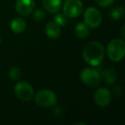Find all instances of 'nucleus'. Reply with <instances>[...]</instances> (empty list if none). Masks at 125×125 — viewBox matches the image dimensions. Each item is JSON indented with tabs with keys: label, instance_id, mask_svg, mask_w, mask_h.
Segmentation results:
<instances>
[{
	"label": "nucleus",
	"instance_id": "f257e3e1",
	"mask_svg": "<svg viewBox=\"0 0 125 125\" xmlns=\"http://www.w3.org/2000/svg\"><path fill=\"white\" fill-rule=\"evenodd\" d=\"M104 56L103 45L99 41H92L83 49L82 57L87 63L93 67L99 66L102 62Z\"/></svg>",
	"mask_w": 125,
	"mask_h": 125
},
{
	"label": "nucleus",
	"instance_id": "f03ea898",
	"mask_svg": "<svg viewBox=\"0 0 125 125\" xmlns=\"http://www.w3.org/2000/svg\"><path fill=\"white\" fill-rule=\"evenodd\" d=\"M107 56L113 62H119L125 55V42L121 39H114L108 43Z\"/></svg>",
	"mask_w": 125,
	"mask_h": 125
},
{
	"label": "nucleus",
	"instance_id": "7ed1b4c3",
	"mask_svg": "<svg viewBox=\"0 0 125 125\" xmlns=\"http://www.w3.org/2000/svg\"><path fill=\"white\" fill-rule=\"evenodd\" d=\"M34 100L38 105L41 107H53L57 104V99L56 94L49 89L39 91L34 97Z\"/></svg>",
	"mask_w": 125,
	"mask_h": 125
},
{
	"label": "nucleus",
	"instance_id": "20e7f679",
	"mask_svg": "<svg viewBox=\"0 0 125 125\" xmlns=\"http://www.w3.org/2000/svg\"><path fill=\"white\" fill-rule=\"evenodd\" d=\"M84 23L89 29H95L102 22V16L97 8L88 7L84 11Z\"/></svg>",
	"mask_w": 125,
	"mask_h": 125
},
{
	"label": "nucleus",
	"instance_id": "39448f33",
	"mask_svg": "<svg viewBox=\"0 0 125 125\" xmlns=\"http://www.w3.org/2000/svg\"><path fill=\"white\" fill-rule=\"evenodd\" d=\"M62 9L68 18H76L83 11V4L81 0H65L62 4Z\"/></svg>",
	"mask_w": 125,
	"mask_h": 125
},
{
	"label": "nucleus",
	"instance_id": "423d86ee",
	"mask_svg": "<svg viewBox=\"0 0 125 125\" xmlns=\"http://www.w3.org/2000/svg\"><path fill=\"white\" fill-rule=\"evenodd\" d=\"M81 80L89 87H97L100 83V74L98 70L91 68H86L81 72Z\"/></svg>",
	"mask_w": 125,
	"mask_h": 125
},
{
	"label": "nucleus",
	"instance_id": "0eeeda50",
	"mask_svg": "<svg viewBox=\"0 0 125 125\" xmlns=\"http://www.w3.org/2000/svg\"><path fill=\"white\" fill-rule=\"evenodd\" d=\"M14 92L16 97L22 101H29L33 97V89L27 82H20L14 87Z\"/></svg>",
	"mask_w": 125,
	"mask_h": 125
},
{
	"label": "nucleus",
	"instance_id": "6e6552de",
	"mask_svg": "<svg viewBox=\"0 0 125 125\" xmlns=\"http://www.w3.org/2000/svg\"><path fill=\"white\" fill-rule=\"evenodd\" d=\"M111 100V93L106 87H99L94 94V101L96 104L100 107H106Z\"/></svg>",
	"mask_w": 125,
	"mask_h": 125
},
{
	"label": "nucleus",
	"instance_id": "1a4fd4ad",
	"mask_svg": "<svg viewBox=\"0 0 125 125\" xmlns=\"http://www.w3.org/2000/svg\"><path fill=\"white\" fill-rule=\"evenodd\" d=\"M35 3L33 0H17L16 4V10L20 16H28L33 11Z\"/></svg>",
	"mask_w": 125,
	"mask_h": 125
},
{
	"label": "nucleus",
	"instance_id": "9d476101",
	"mask_svg": "<svg viewBox=\"0 0 125 125\" xmlns=\"http://www.w3.org/2000/svg\"><path fill=\"white\" fill-rule=\"evenodd\" d=\"M42 4L49 13L56 14L62 9V0H42Z\"/></svg>",
	"mask_w": 125,
	"mask_h": 125
},
{
	"label": "nucleus",
	"instance_id": "9b49d317",
	"mask_svg": "<svg viewBox=\"0 0 125 125\" xmlns=\"http://www.w3.org/2000/svg\"><path fill=\"white\" fill-rule=\"evenodd\" d=\"M45 33L50 39L56 40L61 35V27L54 21H50L45 25Z\"/></svg>",
	"mask_w": 125,
	"mask_h": 125
},
{
	"label": "nucleus",
	"instance_id": "f8f14e48",
	"mask_svg": "<svg viewBox=\"0 0 125 125\" xmlns=\"http://www.w3.org/2000/svg\"><path fill=\"white\" fill-rule=\"evenodd\" d=\"M27 28L26 21L24 19L21 17L16 18V19L12 20L10 22V28L15 33H21L25 31Z\"/></svg>",
	"mask_w": 125,
	"mask_h": 125
},
{
	"label": "nucleus",
	"instance_id": "ddd939ff",
	"mask_svg": "<svg viewBox=\"0 0 125 125\" xmlns=\"http://www.w3.org/2000/svg\"><path fill=\"white\" fill-rule=\"evenodd\" d=\"M75 33L77 36V38L81 39V40H84V39H87L88 37L89 28L84 22H79L78 24L75 25Z\"/></svg>",
	"mask_w": 125,
	"mask_h": 125
},
{
	"label": "nucleus",
	"instance_id": "4468645a",
	"mask_svg": "<svg viewBox=\"0 0 125 125\" xmlns=\"http://www.w3.org/2000/svg\"><path fill=\"white\" fill-rule=\"evenodd\" d=\"M103 77H104V81L106 84L112 85L116 82V79H117V73L115 69H108L104 72Z\"/></svg>",
	"mask_w": 125,
	"mask_h": 125
},
{
	"label": "nucleus",
	"instance_id": "2eb2a0df",
	"mask_svg": "<svg viewBox=\"0 0 125 125\" xmlns=\"http://www.w3.org/2000/svg\"><path fill=\"white\" fill-rule=\"evenodd\" d=\"M123 14H124V8L123 6H118V7L112 8L110 10L109 16L111 19L114 20V21H117L123 17Z\"/></svg>",
	"mask_w": 125,
	"mask_h": 125
},
{
	"label": "nucleus",
	"instance_id": "dca6fc26",
	"mask_svg": "<svg viewBox=\"0 0 125 125\" xmlns=\"http://www.w3.org/2000/svg\"><path fill=\"white\" fill-rule=\"evenodd\" d=\"M53 21L57 22L60 27H65L68 24V17L63 13L62 14L56 13L55 16H53Z\"/></svg>",
	"mask_w": 125,
	"mask_h": 125
},
{
	"label": "nucleus",
	"instance_id": "f3484780",
	"mask_svg": "<svg viewBox=\"0 0 125 125\" xmlns=\"http://www.w3.org/2000/svg\"><path fill=\"white\" fill-rule=\"evenodd\" d=\"M21 70L18 67H13L9 72V76L12 81H18L21 77Z\"/></svg>",
	"mask_w": 125,
	"mask_h": 125
},
{
	"label": "nucleus",
	"instance_id": "a211bd4d",
	"mask_svg": "<svg viewBox=\"0 0 125 125\" xmlns=\"http://www.w3.org/2000/svg\"><path fill=\"white\" fill-rule=\"evenodd\" d=\"M46 16V14H45V11L41 9H37V10H33V18L34 20L38 21H40L42 20H44Z\"/></svg>",
	"mask_w": 125,
	"mask_h": 125
},
{
	"label": "nucleus",
	"instance_id": "6ab92c4d",
	"mask_svg": "<svg viewBox=\"0 0 125 125\" xmlns=\"http://www.w3.org/2000/svg\"><path fill=\"white\" fill-rule=\"evenodd\" d=\"M115 0H95L96 4L103 8L110 7L113 4Z\"/></svg>",
	"mask_w": 125,
	"mask_h": 125
},
{
	"label": "nucleus",
	"instance_id": "aec40b11",
	"mask_svg": "<svg viewBox=\"0 0 125 125\" xmlns=\"http://www.w3.org/2000/svg\"><path fill=\"white\" fill-rule=\"evenodd\" d=\"M53 107H54L53 112L55 113V115H57V116H61V115H62L63 110H62V108L61 107V106H58L56 104V105H54Z\"/></svg>",
	"mask_w": 125,
	"mask_h": 125
},
{
	"label": "nucleus",
	"instance_id": "412c9836",
	"mask_svg": "<svg viewBox=\"0 0 125 125\" xmlns=\"http://www.w3.org/2000/svg\"><path fill=\"white\" fill-rule=\"evenodd\" d=\"M123 30H124V26L122 27V35H123V38H124V33H123Z\"/></svg>",
	"mask_w": 125,
	"mask_h": 125
},
{
	"label": "nucleus",
	"instance_id": "4be33fe9",
	"mask_svg": "<svg viewBox=\"0 0 125 125\" xmlns=\"http://www.w3.org/2000/svg\"><path fill=\"white\" fill-rule=\"evenodd\" d=\"M0 43H1V38H0Z\"/></svg>",
	"mask_w": 125,
	"mask_h": 125
}]
</instances>
